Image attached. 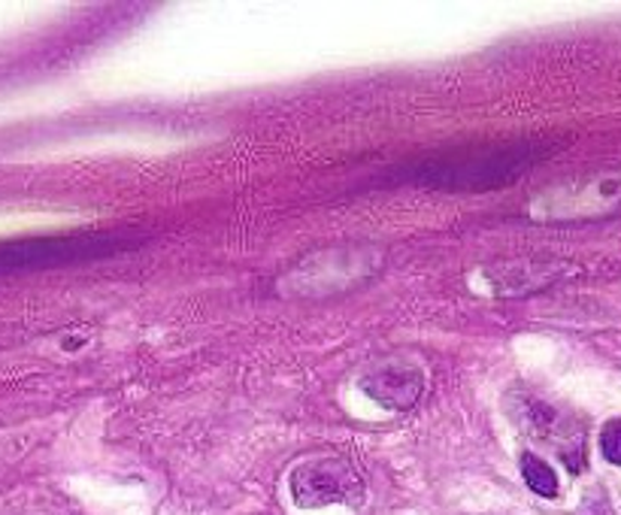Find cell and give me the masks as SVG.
I'll use <instances>...</instances> for the list:
<instances>
[{"mask_svg":"<svg viewBox=\"0 0 621 515\" xmlns=\"http://www.w3.org/2000/svg\"><path fill=\"white\" fill-rule=\"evenodd\" d=\"M521 476L531 491H536L540 498H555L558 494V476L543 459H536L531 452L521 455Z\"/></svg>","mask_w":621,"mask_h":515,"instance_id":"6","label":"cell"},{"mask_svg":"<svg viewBox=\"0 0 621 515\" xmlns=\"http://www.w3.org/2000/svg\"><path fill=\"white\" fill-rule=\"evenodd\" d=\"M143 237L128 230H91V234H61V237H25L0 243V276L34 271H59L73 264L103 261L122 255Z\"/></svg>","mask_w":621,"mask_h":515,"instance_id":"2","label":"cell"},{"mask_svg":"<svg viewBox=\"0 0 621 515\" xmlns=\"http://www.w3.org/2000/svg\"><path fill=\"white\" fill-rule=\"evenodd\" d=\"M600 452L609 464H619L621 467V418H612L600 430Z\"/></svg>","mask_w":621,"mask_h":515,"instance_id":"7","label":"cell"},{"mask_svg":"<svg viewBox=\"0 0 621 515\" xmlns=\"http://www.w3.org/2000/svg\"><path fill=\"white\" fill-rule=\"evenodd\" d=\"M291 498L304 510H318L331 503H358L364 494L362 476L343 459L306 461L291 470Z\"/></svg>","mask_w":621,"mask_h":515,"instance_id":"4","label":"cell"},{"mask_svg":"<svg viewBox=\"0 0 621 515\" xmlns=\"http://www.w3.org/2000/svg\"><path fill=\"white\" fill-rule=\"evenodd\" d=\"M358 388L379 406L404 413V410H413L424 394V370L413 361L391 359L364 373Z\"/></svg>","mask_w":621,"mask_h":515,"instance_id":"5","label":"cell"},{"mask_svg":"<svg viewBox=\"0 0 621 515\" xmlns=\"http://www.w3.org/2000/svg\"><path fill=\"white\" fill-rule=\"evenodd\" d=\"M621 213V171L597 173L576 183H561L528 203L536 222H585Z\"/></svg>","mask_w":621,"mask_h":515,"instance_id":"3","label":"cell"},{"mask_svg":"<svg viewBox=\"0 0 621 515\" xmlns=\"http://www.w3.org/2000/svg\"><path fill=\"white\" fill-rule=\"evenodd\" d=\"M558 146L549 140H516V143L479 146V149H461L448 158H428L413 167L397 171V183H409L419 188H436V191H494L519 176L534 171L546 155Z\"/></svg>","mask_w":621,"mask_h":515,"instance_id":"1","label":"cell"}]
</instances>
